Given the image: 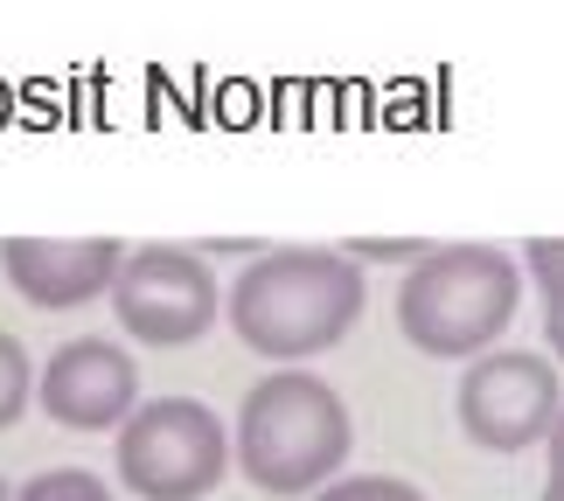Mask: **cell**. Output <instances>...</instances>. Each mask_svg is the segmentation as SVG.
<instances>
[{
    "mask_svg": "<svg viewBox=\"0 0 564 501\" xmlns=\"http://www.w3.org/2000/svg\"><path fill=\"white\" fill-rule=\"evenodd\" d=\"M362 320V265L328 244L258 251L230 279V335L279 369L328 356Z\"/></svg>",
    "mask_w": 564,
    "mask_h": 501,
    "instance_id": "cell-1",
    "label": "cell"
},
{
    "mask_svg": "<svg viewBox=\"0 0 564 501\" xmlns=\"http://www.w3.org/2000/svg\"><path fill=\"white\" fill-rule=\"evenodd\" d=\"M356 446L349 404L314 369H272L245 390L230 425L237 473L258 494H321L341 481V460Z\"/></svg>",
    "mask_w": 564,
    "mask_h": 501,
    "instance_id": "cell-2",
    "label": "cell"
},
{
    "mask_svg": "<svg viewBox=\"0 0 564 501\" xmlns=\"http://www.w3.org/2000/svg\"><path fill=\"white\" fill-rule=\"evenodd\" d=\"M523 299V258L495 244H432L398 286V335L419 356L481 362Z\"/></svg>",
    "mask_w": 564,
    "mask_h": 501,
    "instance_id": "cell-3",
    "label": "cell"
},
{
    "mask_svg": "<svg viewBox=\"0 0 564 501\" xmlns=\"http://www.w3.org/2000/svg\"><path fill=\"white\" fill-rule=\"evenodd\" d=\"M119 488L140 501H203L230 473V432L195 397H154L119 432Z\"/></svg>",
    "mask_w": 564,
    "mask_h": 501,
    "instance_id": "cell-4",
    "label": "cell"
},
{
    "mask_svg": "<svg viewBox=\"0 0 564 501\" xmlns=\"http://www.w3.org/2000/svg\"><path fill=\"white\" fill-rule=\"evenodd\" d=\"M119 328L147 348H188L216 328L224 314V286H216L209 258L188 244H140L126 251L119 286H112Z\"/></svg>",
    "mask_w": 564,
    "mask_h": 501,
    "instance_id": "cell-5",
    "label": "cell"
},
{
    "mask_svg": "<svg viewBox=\"0 0 564 501\" xmlns=\"http://www.w3.org/2000/svg\"><path fill=\"white\" fill-rule=\"evenodd\" d=\"M460 432L488 453H523L544 446L557 411H564V383L551 356H530V348H488L481 362H467L460 377Z\"/></svg>",
    "mask_w": 564,
    "mask_h": 501,
    "instance_id": "cell-6",
    "label": "cell"
},
{
    "mask_svg": "<svg viewBox=\"0 0 564 501\" xmlns=\"http://www.w3.org/2000/svg\"><path fill=\"white\" fill-rule=\"evenodd\" d=\"M35 397L63 432H126V418L140 411V369L119 341L77 335L42 362Z\"/></svg>",
    "mask_w": 564,
    "mask_h": 501,
    "instance_id": "cell-7",
    "label": "cell"
},
{
    "mask_svg": "<svg viewBox=\"0 0 564 501\" xmlns=\"http://www.w3.org/2000/svg\"><path fill=\"white\" fill-rule=\"evenodd\" d=\"M119 237H8L0 244V272L8 286L29 299V307H91V299H112L119 286Z\"/></svg>",
    "mask_w": 564,
    "mask_h": 501,
    "instance_id": "cell-8",
    "label": "cell"
},
{
    "mask_svg": "<svg viewBox=\"0 0 564 501\" xmlns=\"http://www.w3.org/2000/svg\"><path fill=\"white\" fill-rule=\"evenodd\" d=\"M523 279L544 293V341L564 362V237H530L523 244Z\"/></svg>",
    "mask_w": 564,
    "mask_h": 501,
    "instance_id": "cell-9",
    "label": "cell"
},
{
    "mask_svg": "<svg viewBox=\"0 0 564 501\" xmlns=\"http://www.w3.org/2000/svg\"><path fill=\"white\" fill-rule=\"evenodd\" d=\"M35 397V369H29V348H21L8 328H0V432H8Z\"/></svg>",
    "mask_w": 564,
    "mask_h": 501,
    "instance_id": "cell-10",
    "label": "cell"
},
{
    "mask_svg": "<svg viewBox=\"0 0 564 501\" xmlns=\"http://www.w3.org/2000/svg\"><path fill=\"white\" fill-rule=\"evenodd\" d=\"M14 501H112V488H105L91 467H50V473H35Z\"/></svg>",
    "mask_w": 564,
    "mask_h": 501,
    "instance_id": "cell-11",
    "label": "cell"
},
{
    "mask_svg": "<svg viewBox=\"0 0 564 501\" xmlns=\"http://www.w3.org/2000/svg\"><path fill=\"white\" fill-rule=\"evenodd\" d=\"M314 501H425L411 481H390V473H341L335 488H321Z\"/></svg>",
    "mask_w": 564,
    "mask_h": 501,
    "instance_id": "cell-12",
    "label": "cell"
},
{
    "mask_svg": "<svg viewBox=\"0 0 564 501\" xmlns=\"http://www.w3.org/2000/svg\"><path fill=\"white\" fill-rule=\"evenodd\" d=\"M356 258V265H419L432 244H411V237H356V244H341Z\"/></svg>",
    "mask_w": 564,
    "mask_h": 501,
    "instance_id": "cell-13",
    "label": "cell"
},
{
    "mask_svg": "<svg viewBox=\"0 0 564 501\" xmlns=\"http://www.w3.org/2000/svg\"><path fill=\"white\" fill-rule=\"evenodd\" d=\"M544 501H564V411H557V425L544 439Z\"/></svg>",
    "mask_w": 564,
    "mask_h": 501,
    "instance_id": "cell-14",
    "label": "cell"
}]
</instances>
